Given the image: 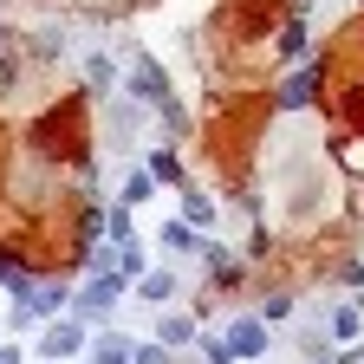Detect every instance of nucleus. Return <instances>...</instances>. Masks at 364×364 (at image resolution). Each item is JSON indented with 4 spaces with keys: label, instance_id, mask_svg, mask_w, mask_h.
Wrapping results in <instances>:
<instances>
[{
    "label": "nucleus",
    "instance_id": "nucleus-1",
    "mask_svg": "<svg viewBox=\"0 0 364 364\" xmlns=\"http://www.w3.org/2000/svg\"><path fill=\"white\" fill-rule=\"evenodd\" d=\"M85 338H91V332L78 326V318H59V326L39 338V351H46V358H78V351H85Z\"/></svg>",
    "mask_w": 364,
    "mask_h": 364
},
{
    "label": "nucleus",
    "instance_id": "nucleus-2",
    "mask_svg": "<svg viewBox=\"0 0 364 364\" xmlns=\"http://www.w3.org/2000/svg\"><path fill=\"white\" fill-rule=\"evenodd\" d=\"M228 345H235V358H260L267 351V326L260 318H235V326H228Z\"/></svg>",
    "mask_w": 364,
    "mask_h": 364
},
{
    "label": "nucleus",
    "instance_id": "nucleus-3",
    "mask_svg": "<svg viewBox=\"0 0 364 364\" xmlns=\"http://www.w3.org/2000/svg\"><path fill=\"white\" fill-rule=\"evenodd\" d=\"M156 338H163V345H189V338H196V318H189V312H169L163 326H156Z\"/></svg>",
    "mask_w": 364,
    "mask_h": 364
},
{
    "label": "nucleus",
    "instance_id": "nucleus-4",
    "mask_svg": "<svg viewBox=\"0 0 364 364\" xmlns=\"http://www.w3.org/2000/svg\"><path fill=\"white\" fill-rule=\"evenodd\" d=\"M14 85H20V46H14V39H0V98H7Z\"/></svg>",
    "mask_w": 364,
    "mask_h": 364
},
{
    "label": "nucleus",
    "instance_id": "nucleus-5",
    "mask_svg": "<svg viewBox=\"0 0 364 364\" xmlns=\"http://www.w3.org/2000/svg\"><path fill=\"white\" fill-rule=\"evenodd\" d=\"M189 228H196V221H169V228H163V247H169V254H189V247H196Z\"/></svg>",
    "mask_w": 364,
    "mask_h": 364
},
{
    "label": "nucleus",
    "instance_id": "nucleus-6",
    "mask_svg": "<svg viewBox=\"0 0 364 364\" xmlns=\"http://www.w3.org/2000/svg\"><path fill=\"white\" fill-rule=\"evenodd\" d=\"M98 364H136V351H130L124 338H111V332H105V338H98Z\"/></svg>",
    "mask_w": 364,
    "mask_h": 364
},
{
    "label": "nucleus",
    "instance_id": "nucleus-7",
    "mask_svg": "<svg viewBox=\"0 0 364 364\" xmlns=\"http://www.w3.org/2000/svg\"><path fill=\"white\" fill-rule=\"evenodd\" d=\"M136 293H144V299H169V293H176V273H144Z\"/></svg>",
    "mask_w": 364,
    "mask_h": 364
},
{
    "label": "nucleus",
    "instance_id": "nucleus-8",
    "mask_svg": "<svg viewBox=\"0 0 364 364\" xmlns=\"http://www.w3.org/2000/svg\"><path fill=\"white\" fill-rule=\"evenodd\" d=\"M85 78L98 85V91H111V78H117V72H111V59H105V53H91V59H85Z\"/></svg>",
    "mask_w": 364,
    "mask_h": 364
},
{
    "label": "nucleus",
    "instance_id": "nucleus-9",
    "mask_svg": "<svg viewBox=\"0 0 364 364\" xmlns=\"http://www.w3.org/2000/svg\"><path fill=\"white\" fill-rule=\"evenodd\" d=\"M358 326H364V318H358L351 306H338V312H332V338H358Z\"/></svg>",
    "mask_w": 364,
    "mask_h": 364
},
{
    "label": "nucleus",
    "instance_id": "nucleus-10",
    "mask_svg": "<svg viewBox=\"0 0 364 364\" xmlns=\"http://www.w3.org/2000/svg\"><path fill=\"white\" fill-rule=\"evenodd\" d=\"M150 176H156V182H182V169H176V156H169V150H156V156H150Z\"/></svg>",
    "mask_w": 364,
    "mask_h": 364
},
{
    "label": "nucleus",
    "instance_id": "nucleus-11",
    "mask_svg": "<svg viewBox=\"0 0 364 364\" xmlns=\"http://www.w3.org/2000/svg\"><path fill=\"white\" fill-rule=\"evenodd\" d=\"M306 98H312V72H293L287 78V105H306Z\"/></svg>",
    "mask_w": 364,
    "mask_h": 364
},
{
    "label": "nucleus",
    "instance_id": "nucleus-12",
    "mask_svg": "<svg viewBox=\"0 0 364 364\" xmlns=\"http://www.w3.org/2000/svg\"><path fill=\"white\" fill-rule=\"evenodd\" d=\"M182 215H189V221H196V228H208V221H215V208H208V202H202V196H189V202H182Z\"/></svg>",
    "mask_w": 364,
    "mask_h": 364
},
{
    "label": "nucleus",
    "instance_id": "nucleus-13",
    "mask_svg": "<svg viewBox=\"0 0 364 364\" xmlns=\"http://www.w3.org/2000/svg\"><path fill=\"white\" fill-rule=\"evenodd\" d=\"M345 124H358V130H364V85L351 91V98H345Z\"/></svg>",
    "mask_w": 364,
    "mask_h": 364
},
{
    "label": "nucleus",
    "instance_id": "nucleus-14",
    "mask_svg": "<svg viewBox=\"0 0 364 364\" xmlns=\"http://www.w3.org/2000/svg\"><path fill=\"white\" fill-rule=\"evenodd\" d=\"M150 182H156V176H130V182H124V202H144V196H150Z\"/></svg>",
    "mask_w": 364,
    "mask_h": 364
},
{
    "label": "nucleus",
    "instance_id": "nucleus-15",
    "mask_svg": "<svg viewBox=\"0 0 364 364\" xmlns=\"http://www.w3.org/2000/svg\"><path fill=\"white\" fill-rule=\"evenodd\" d=\"M169 351H176V345H144V351H136V364H169Z\"/></svg>",
    "mask_w": 364,
    "mask_h": 364
},
{
    "label": "nucleus",
    "instance_id": "nucleus-16",
    "mask_svg": "<svg viewBox=\"0 0 364 364\" xmlns=\"http://www.w3.org/2000/svg\"><path fill=\"white\" fill-rule=\"evenodd\" d=\"M0 364H20V351H0Z\"/></svg>",
    "mask_w": 364,
    "mask_h": 364
},
{
    "label": "nucleus",
    "instance_id": "nucleus-17",
    "mask_svg": "<svg viewBox=\"0 0 364 364\" xmlns=\"http://www.w3.org/2000/svg\"><path fill=\"white\" fill-rule=\"evenodd\" d=\"M59 364H65V358H59Z\"/></svg>",
    "mask_w": 364,
    "mask_h": 364
}]
</instances>
